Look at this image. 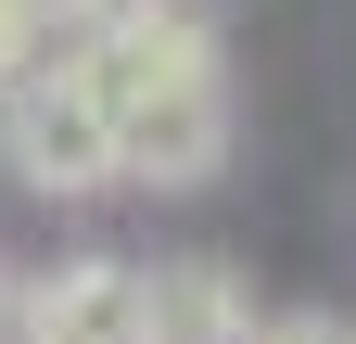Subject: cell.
Masks as SVG:
<instances>
[{"instance_id":"1","label":"cell","mask_w":356,"mask_h":344,"mask_svg":"<svg viewBox=\"0 0 356 344\" xmlns=\"http://www.w3.org/2000/svg\"><path fill=\"white\" fill-rule=\"evenodd\" d=\"M0 166H13L26 191H51V204L115 179V115L89 102L76 64H26L13 90H0Z\"/></svg>"},{"instance_id":"2","label":"cell","mask_w":356,"mask_h":344,"mask_svg":"<svg viewBox=\"0 0 356 344\" xmlns=\"http://www.w3.org/2000/svg\"><path fill=\"white\" fill-rule=\"evenodd\" d=\"M216 153H229V77H178V90L115 115V179L191 191V179H216Z\"/></svg>"},{"instance_id":"3","label":"cell","mask_w":356,"mask_h":344,"mask_svg":"<svg viewBox=\"0 0 356 344\" xmlns=\"http://www.w3.org/2000/svg\"><path fill=\"white\" fill-rule=\"evenodd\" d=\"M26 344H140V268L76 255V268L26 281Z\"/></svg>"},{"instance_id":"4","label":"cell","mask_w":356,"mask_h":344,"mask_svg":"<svg viewBox=\"0 0 356 344\" xmlns=\"http://www.w3.org/2000/svg\"><path fill=\"white\" fill-rule=\"evenodd\" d=\"M254 306L216 255H178V268H140V344H229Z\"/></svg>"},{"instance_id":"5","label":"cell","mask_w":356,"mask_h":344,"mask_svg":"<svg viewBox=\"0 0 356 344\" xmlns=\"http://www.w3.org/2000/svg\"><path fill=\"white\" fill-rule=\"evenodd\" d=\"M229 344H356L343 319H318V306H280V319H242Z\"/></svg>"}]
</instances>
